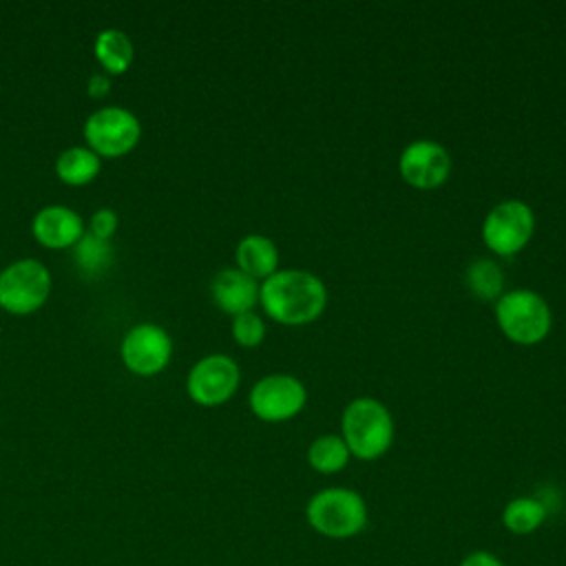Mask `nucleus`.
I'll return each mask as SVG.
<instances>
[{
  "label": "nucleus",
  "instance_id": "18",
  "mask_svg": "<svg viewBox=\"0 0 566 566\" xmlns=\"http://www.w3.org/2000/svg\"><path fill=\"white\" fill-rule=\"evenodd\" d=\"M464 283L480 301H497L504 290V272L495 261L480 256L469 263L464 272Z\"/></svg>",
  "mask_w": 566,
  "mask_h": 566
},
{
  "label": "nucleus",
  "instance_id": "11",
  "mask_svg": "<svg viewBox=\"0 0 566 566\" xmlns=\"http://www.w3.org/2000/svg\"><path fill=\"white\" fill-rule=\"evenodd\" d=\"M398 168L407 184L416 188H436L449 177L451 157L438 142L416 139L402 148Z\"/></svg>",
  "mask_w": 566,
  "mask_h": 566
},
{
  "label": "nucleus",
  "instance_id": "10",
  "mask_svg": "<svg viewBox=\"0 0 566 566\" xmlns=\"http://www.w3.org/2000/svg\"><path fill=\"white\" fill-rule=\"evenodd\" d=\"M172 354V340L168 332L155 323H139L130 327L122 340L124 365L142 376L161 371Z\"/></svg>",
  "mask_w": 566,
  "mask_h": 566
},
{
  "label": "nucleus",
  "instance_id": "20",
  "mask_svg": "<svg viewBox=\"0 0 566 566\" xmlns=\"http://www.w3.org/2000/svg\"><path fill=\"white\" fill-rule=\"evenodd\" d=\"M113 259V250L108 245V241L88 234H82V239L75 245V263L84 274H99L111 265Z\"/></svg>",
  "mask_w": 566,
  "mask_h": 566
},
{
  "label": "nucleus",
  "instance_id": "23",
  "mask_svg": "<svg viewBox=\"0 0 566 566\" xmlns=\"http://www.w3.org/2000/svg\"><path fill=\"white\" fill-rule=\"evenodd\" d=\"M458 566H504L502 559L489 551H473L462 557Z\"/></svg>",
  "mask_w": 566,
  "mask_h": 566
},
{
  "label": "nucleus",
  "instance_id": "5",
  "mask_svg": "<svg viewBox=\"0 0 566 566\" xmlns=\"http://www.w3.org/2000/svg\"><path fill=\"white\" fill-rule=\"evenodd\" d=\"M51 292V272L38 259H20L0 272V305L13 314L38 310Z\"/></svg>",
  "mask_w": 566,
  "mask_h": 566
},
{
  "label": "nucleus",
  "instance_id": "13",
  "mask_svg": "<svg viewBox=\"0 0 566 566\" xmlns=\"http://www.w3.org/2000/svg\"><path fill=\"white\" fill-rule=\"evenodd\" d=\"M33 234L46 248H69L82 239L84 221L66 206H44L33 217Z\"/></svg>",
  "mask_w": 566,
  "mask_h": 566
},
{
  "label": "nucleus",
  "instance_id": "4",
  "mask_svg": "<svg viewBox=\"0 0 566 566\" xmlns=\"http://www.w3.org/2000/svg\"><path fill=\"white\" fill-rule=\"evenodd\" d=\"M495 318L504 336L520 345H535L551 329V307L533 290L502 292L495 301Z\"/></svg>",
  "mask_w": 566,
  "mask_h": 566
},
{
  "label": "nucleus",
  "instance_id": "15",
  "mask_svg": "<svg viewBox=\"0 0 566 566\" xmlns=\"http://www.w3.org/2000/svg\"><path fill=\"white\" fill-rule=\"evenodd\" d=\"M102 168V159L88 146H71L55 159V172L64 184L82 186L95 179Z\"/></svg>",
  "mask_w": 566,
  "mask_h": 566
},
{
  "label": "nucleus",
  "instance_id": "2",
  "mask_svg": "<svg viewBox=\"0 0 566 566\" xmlns=\"http://www.w3.org/2000/svg\"><path fill=\"white\" fill-rule=\"evenodd\" d=\"M343 440L358 460L380 458L394 440V420L389 409L376 398H354L340 418Z\"/></svg>",
  "mask_w": 566,
  "mask_h": 566
},
{
  "label": "nucleus",
  "instance_id": "9",
  "mask_svg": "<svg viewBox=\"0 0 566 566\" xmlns=\"http://www.w3.org/2000/svg\"><path fill=\"white\" fill-rule=\"evenodd\" d=\"M239 380V365L230 356L210 354L192 365V369L188 371L186 389L195 402L203 407H214L226 402L237 391Z\"/></svg>",
  "mask_w": 566,
  "mask_h": 566
},
{
  "label": "nucleus",
  "instance_id": "14",
  "mask_svg": "<svg viewBox=\"0 0 566 566\" xmlns=\"http://www.w3.org/2000/svg\"><path fill=\"white\" fill-rule=\"evenodd\" d=\"M237 265L254 281H265L276 272L279 265L276 243L263 234H245L237 245Z\"/></svg>",
  "mask_w": 566,
  "mask_h": 566
},
{
  "label": "nucleus",
  "instance_id": "3",
  "mask_svg": "<svg viewBox=\"0 0 566 566\" xmlns=\"http://www.w3.org/2000/svg\"><path fill=\"white\" fill-rule=\"evenodd\" d=\"M305 517L318 535L327 539H349L367 526V504L354 489L329 486L310 497Z\"/></svg>",
  "mask_w": 566,
  "mask_h": 566
},
{
  "label": "nucleus",
  "instance_id": "8",
  "mask_svg": "<svg viewBox=\"0 0 566 566\" xmlns=\"http://www.w3.org/2000/svg\"><path fill=\"white\" fill-rule=\"evenodd\" d=\"M307 400L305 385L290 374H270L250 389V409L265 422H281L296 416Z\"/></svg>",
  "mask_w": 566,
  "mask_h": 566
},
{
  "label": "nucleus",
  "instance_id": "6",
  "mask_svg": "<svg viewBox=\"0 0 566 566\" xmlns=\"http://www.w3.org/2000/svg\"><path fill=\"white\" fill-rule=\"evenodd\" d=\"M535 228V214L528 203L520 199H506L491 208L482 223V239L495 254L511 256L520 252Z\"/></svg>",
  "mask_w": 566,
  "mask_h": 566
},
{
  "label": "nucleus",
  "instance_id": "24",
  "mask_svg": "<svg viewBox=\"0 0 566 566\" xmlns=\"http://www.w3.org/2000/svg\"><path fill=\"white\" fill-rule=\"evenodd\" d=\"M108 86H111V82H108V77L104 73H93L88 77V95H93V97L106 95Z\"/></svg>",
  "mask_w": 566,
  "mask_h": 566
},
{
  "label": "nucleus",
  "instance_id": "22",
  "mask_svg": "<svg viewBox=\"0 0 566 566\" xmlns=\"http://www.w3.org/2000/svg\"><path fill=\"white\" fill-rule=\"evenodd\" d=\"M117 221H119V219H117L115 210H111V208H99V210H95L93 217H91V234L97 237V239L108 241V239L113 237V232L117 230Z\"/></svg>",
  "mask_w": 566,
  "mask_h": 566
},
{
  "label": "nucleus",
  "instance_id": "21",
  "mask_svg": "<svg viewBox=\"0 0 566 566\" xmlns=\"http://www.w3.org/2000/svg\"><path fill=\"white\" fill-rule=\"evenodd\" d=\"M232 336L243 347H254L265 336V323L254 312H243L232 318Z\"/></svg>",
  "mask_w": 566,
  "mask_h": 566
},
{
  "label": "nucleus",
  "instance_id": "19",
  "mask_svg": "<svg viewBox=\"0 0 566 566\" xmlns=\"http://www.w3.org/2000/svg\"><path fill=\"white\" fill-rule=\"evenodd\" d=\"M349 449L340 436H318L307 449V462L318 473H338L349 462Z\"/></svg>",
  "mask_w": 566,
  "mask_h": 566
},
{
  "label": "nucleus",
  "instance_id": "17",
  "mask_svg": "<svg viewBox=\"0 0 566 566\" xmlns=\"http://www.w3.org/2000/svg\"><path fill=\"white\" fill-rule=\"evenodd\" d=\"M546 520V506L531 495L513 497L502 511V524L513 535H531Z\"/></svg>",
  "mask_w": 566,
  "mask_h": 566
},
{
  "label": "nucleus",
  "instance_id": "12",
  "mask_svg": "<svg viewBox=\"0 0 566 566\" xmlns=\"http://www.w3.org/2000/svg\"><path fill=\"white\" fill-rule=\"evenodd\" d=\"M212 301L228 314L252 312L259 301V285L239 268H223L210 281Z\"/></svg>",
  "mask_w": 566,
  "mask_h": 566
},
{
  "label": "nucleus",
  "instance_id": "16",
  "mask_svg": "<svg viewBox=\"0 0 566 566\" xmlns=\"http://www.w3.org/2000/svg\"><path fill=\"white\" fill-rule=\"evenodd\" d=\"M133 42L122 29H104L95 38V55L108 73H124L133 62Z\"/></svg>",
  "mask_w": 566,
  "mask_h": 566
},
{
  "label": "nucleus",
  "instance_id": "1",
  "mask_svg": "<svg viewBox=\"0 0 566 566\" xmlns=\"http://www.w3.org/2000/svg\"><path fill=\"white\" fill-rule=\"evenodd\" d=\"M259 301L276 323L305 325L325 310L327 287L307 270H276L261 283Z\"/></svg>",
  "mask_w": 566,
  "mask_h": 566
},
{
  "label": "nucleus",
  "instance_id": "7",
  "mask_svg": "<svg viewBox=\"0 0 566 566\" xmlns=\"http://www.w3.org/2000/svg\"><path fill=\"white\" fill-rule=\"evenodd\" d=\"M142 135L139 119L124 106H104L84 122V137L93 153L117 157L128 153Z\"/></svg>",
  "mask_w": 566,
  "mask_h": 566
}]
</instances>
